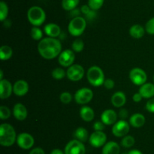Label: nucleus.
Here are the masks:
<instances>
[{
  "mask_svg": "<svg viewBox=\"0 0 154 154\" xmlns=\"http://www.w3.org/2000/svg\"><path fill=\"white\" fill-rule=\"evenodd\" d=\"M38 51L43 58L52 60L59 57L62 52V44L60 41L56 38H45L39 42Z\"/></svg>",
  "mask_w": 154,
  "mask_h": 154,
  "instance_id": "f257e3e1",
  "label": "nucleus"
},
{
  "mask_svg": "<svg viewBox=\"0 0 154 154\" xmlns=\"http://www.w3.org/2000/svg\"><path fill=\"white\" fill-rule=\"evenodd\" d=\"M17 134L14 128L8 123L0 125V144L3 146H11L17 141Z\"/></svg>",
  "mask_w": 154,
  "mask_h": 154,
  "instance_id": "f03ea898",
  "label": "nucleus"
},
{
  "mask_svg": "<svg viewBox=\"0 0 154 154\" xmlns=\"http://www.w3.org/2000/svg\"><path fill=\"white\" fill-rule=\"evenodd\" d=\"M27 18L32 25L39 27L45 23L46 14L42 8L39 6H32L27 11Z\"/></svg>",
  "mask_w": 154,
  "mask_h": 154,
  "instance_id": "7ed1b4c3",
  "label": "nucleus"
},
{
  "mask_svg": "<svg viewBox=\"0 0 154 154\" xmlns=\"http://www.w3.org/2000/svg\"><path fill=\"white\" fill-rule=\"evenodd\" d=\"M87 77L90 85L94 87L102 85L105 82V74L103 70L99 66H93L89 68Z\"/></svg>",
  "mask_w": 154,
  "mask_h": 154,
  "instance_id": "20e7f679",
  "label": "nucleus"
},
{
  "mask_svg": "<svg viewBox=\"0 0 154 154\" xmlns=\"http://www.w3.org/2000/svg\"><path fill=\"white\" fill-rule=\"evenodd\" d=\"M87 27L86 20L82 17H75L71 20L69 24V32L72 36H79L83 34Z\"/></svg>",
  "mask_w": 154,
  "mask_h": 154,
  "instance_id": "39448f33",
  "label": "nucleus"
},
{
  "mask_svg": "<svg viewBox=\"0 0 154 154\" xmlns=\"http://www.w3.org/2000/svg\"><path fill=\"white\" fill-rule=\"evenodd\" d=\"M64 152L65 154H85L86 148L83 142L75 139L66 144Z\"/></svg>",
  "mask_w": 154,
  "mask_h": 154,
  "instance_id": "423d86ee",
  "label": "nucleus"
},
{
  "mask_svg": "<svg viewBox=\"0 0 154 154\" xmlns=\"http://www.w3.org/2000/svg\"><path fill=\"white\" fill-rule=\"evenodd\" d=\"M93 98V92L89 88H82L76 91L75 95V100L77 104H86L91 101Z\"/></svg>",
  "mask_w": 154,
  "mask_h": 154,
  "instance_id": "0eeeda50",
  "label": "nucleus"
},
{
  "mask_svg": "<svg viewBox=\"0 0 154 154\" xmlns=\"http://www.w3.org/2000/svg\"><path fill=\"white\" fill-rule=\"evenodd\" d=\"M129 79L132 83L136 85L141 86L147 82V75L144 69L136 67L131 69L129 72Z\"/></svg>",
  "mask_w": 154,
  "mask_h": 154,
  "instance_id": "6e6552de",
  "label": "nucleus"
},
{
  "mask_svg": "<svg viewBox=\"0 0 154 154\" xmlns=\"http://www.w3.org/2000/svg\"><path fill=\"white\" fill-rule=\"evenodd\" d=\"M66 75L71 81L77 82L81 80L84 75V69L81 65L73 64L68 68Z\"/></svg>",
  "mask_w": 154,
  "mask_h": 154,
  "instance_id": "1a4fd4ad",
  "label": "nucleus"
},
{
  "mask_svg": "<svg viewBox=\"0 0 154 154\" xmlns=\"http://www.w3.org/2000/svg\"><path fill=\"white\" fill-rule=\"evenodd\" d=\"M129 131V124L126 120L120 119L114 124L112 127V133L115 137H122L127 135Z\"/></svg>",
  "mask_w": 154,
  "mask_h": 154,
  "instance_id": "9d476101",
  "label": "nucleus"
},
{
  "mask_svg": "<svg viewBox=\"0 0 154 154\" xmlns=\"http://www.w3.org/2000/svg\"><path fill=\"white\" fill-rule=\"evenodd\" d=\"M16 142L21 149H29L32 147L35 143V140L32 135L29 133L23 132L17 136Z\"/></svg>",
  "mask_w": 154,
  "mask_h": 154,
  "instance_id": "9b49d317",
  "label": "nucleus"
},
{
  "mask_svg": "<svg viewBox=\"0 0 154 154\" xmlns=\"http://www.w3.org/2000/svg\"><path fill=\"white\" fill-rule=\"evenodd\" d=\"M75 59V55L74 51L70 49H66L60 53L58 57V61L61 66L64 67H69L73 65Z\"/></svg>",
  "mask_w": 154,
  "mask_h": 154,
  "instance_id": "f8f14e48",
  "label": "nucleus"
},
{
  "mask_svg": "<svg viewBox=\"0 0 154 154\" xmlns=\"http://www.w3.org/2000/svg\"><path fill=\"white\" fill-rule=\"evenodd\" d=\"M89 141L93 147L99 148L106 143L107 136L103 131H95L90 135Z\"/></svg>",
  "mask_w": 154,
  "mask_h": 154,
  "instance_id": "ddd939ff",
  "label": "nucleus"
},
{
  "mask_svg": "<svg viewBox=\"0 0 154 154\" xmlns=\"http://www.w3.org/2000/svg\"><path fill=\"white\" fill-rule=\"evenodd\" d=\"M29 91V84L25 80H18L13 85V92L18 97H23Z\"/></svg>",
  "mask_w": 154,
  "mask_h": 154,
  "instance_id": "4468645a",
  "label": "nucleus"
},
{
  "mask_svg": "<svg viewBox=\"0 0 154 154\" xmlns=\"http://www.w3.org/2000/svg\"><path fill=\"white\" fill-rule=\"evenodd\" d=\"M117 114L114 110H106L101 115V120L105 125H114L117 122Z\"/></svg>",
  "mask_w": 154,
  "mask_h": 154,
  "instance_id": "2eb2a0df",
  "label": "nucleus"
},
{
  "mask_svg": "<svg viewBox=\"0 0 154 154\" xmlns=\"http://www.w3.org/2000/svg\"><path fill=\"white\" fill-rule=\"evenodd\" d=\"M0 98L1 99H6L8 98L11 95L12 91H13V87L12 85L8 80L7 79H2L0 80Z\"/></svg>",
  "mask_w": 154,
  "mask_h": 154,
  "instance_id": "dca6fc26",
  "label": "nucleus"
},
{
  "mask_svg": "<svg viewBox=\"0 0 154 154\" xmlns=\"http://www.w3.org/2000/svg\"><path fill=\"white\" fill-rule=\"evenodd\" d=\"M27 114H28V112L23 104H20V103L15 104L13 108V115L17 120H25L27 117Z\"/></svg>",
  "mask_w": 154,
  "mask_h": 154,
  "instance_id": "f3484780",
  "label": "nucleus"
},
{
  "mask_svg": "<svg viewBox=\"0 0 154 154\" xmlns=\"http://www.w3.org/2000/svg\"><path fill=\"white\" fill-rule=\"evenodd\" d=\"M44 30H45V33L48 35V37L57 38L61 33V29H60V26L54 24V23H49V24H46Z\"/></svg>",
  "mask_w": 154,
  "mask_h": 154,
  "instance_id": "a211bd4d",
  "label": "nucleus"
},
{
  "mask_svg": "<svg viewBox=\"0 0 154 154\" xmlns=\"http://www.w3.org/2000/svg\"><path fill=\"white\" fill-rule=\"evenodd\" d=\"M139 92L143 98H150L154 97V84L153 83H144L140 87Z\"/></svg>",
  "mask_w": 154,
  "mask_h": 154,
  "instance_id": "6ab92c4d",
  "label": "nucleus"
},
{
  "mask_svg": "<svg viewBox=\"0 0 154 154\" xmlns=\"http://www.w3.org/2000/svg\"><path fill=\"white\" fill-rule=\"evenodd\" d=\"M120 145L117 142L109 141L103 146L102 154H120Z\"/></svg>",
  "mask_w": 154,
  "mask_h": 154,
  "instance_id": "aec40b11",
  "label": "nucleus"
},
{
  "mask_svg": "<svg viewBox=\"0 0 154 154\" xmlns=\"http://www.w3.org/2000/svg\"><path fill=\"white\" fill-rule=\"evenodd\" d=\"M111 103L115 107H122L126 104V97L123 91H117L111 97Z\"/></svg>",
  "mask_w": 154,
  "mask_h": 154,
  "instance_id": "412c9836",
  "label": "nucleus"
},
{
  "mask_svg": "<svg viewBox=\"0 0 154 154\" xmlns=\"http://www.w3.org/2000/svg\"><path fill=\"white\" fill-rule=\"evenodd\" d=\"M146 119L141 113H135L129 119V124L134 128H141L145 124Z\"/></svg>",
  "mask_w": 154,
  "mask_h": 154,
  "instance_id": "4be33fe9",
  "label": "nucleus"
},
{
  "mask_svg": "<svg viewBox=\"0 0 154 154\" xmlns=\"http://www.w3.org/2000/svg\"><path fill=\"white\" fill-rule=\"evenodd\" d=\"M80 116L81 119L85 122H91L95 117V113L91 107L84 106L80 110Z\"/></svg>",
  "mask_w": 154,
  "mask_h": 154,
  "instance_id": "5701e85b",
  "label": "nucleus"
},
{
  "mask_svg": "<svg viewBox=\"0 0 154 154\" xmlns=\"http://www.w3.org/2000/svg\"><path fill=\"white\" fill-rule=\"evenodd\" d=\"M145 30L144 27L140 24H135L132 26L129 29V34L132 37L135 39H140L144 36Z\"/></svg>",
  "mask_w": 154,
  "mask_h": 154,
  "instance_id": "b1692460",
  "label": "nucleus"
},
{
  "mask_svg": "<svg viewBox=\"0 0 154 154\" xmlns=\"http://www.w3.org/2000/svg\"><path fill=\"white\" fill-rule=\"evenodd\" d=\"M74 136H75L76 140H80L81 142H86L89 137V133L86 128H83V127H79L75 130V133H74Z\"/></svg>",
  "mask_w": 154,
  "mask_h": 154,
  "instance_id": "393cba45",
  "label": "nucleus"
},
{
  "mask_svg": "<svg viewBox=\"0 0 154 154\" xmlns=\"http://www.w3.org/2000/svg\"><path fill=\"white\" fill-rule=\"evenodd\" d=\"M13 55V50L8 45H2L0 48V58L2 60H8Z\"/></svg>",
  "mask_w": 154,
  "mask_h": 154,
  "instance_id": "a878e982",
  "label": "nucleus"
},
{
  "mask_svg": "<svg viewBox=\"0 0 154 154\" xmlns=\"http://www.w3.org/2000/svg\"><path fill=\"white\" fill-rule=\"evenodd\" d=\"M79 2L80 0H63L62 1V6H63L64 10L72 11L78 5Z\"/></svg>",
  "mask_w": 154,
  "mask_h": 154,
  "instance_id": "bb28decb",
  "label": "nucleus"
},
{
  "mask_svg": "<svg viewBox=\"0 0 154 154\" xmlns=\"http://www.w3.org/2000/svg\"><path fill=\"white\" fill-rule=\"evenodd\" d=\"M8 14V7L5 2H0V21H5Z\"/></svg>",
  "mask_w": 154,
  "mask_h": 154,
  "instance_id": "cd10ccee",
  "label": "nucleus"
},
{
  "mask_svg": "<svg viewBox=\"0 0 154 154\" xmlns=\"http://www.w3.org/2000/svg\"><path fill=\"white\" fill-rule=\"evenodd\" d=\"M135 140L132 136L126 135L121 140V145L125 148H130L135 144Z\"/></svg>",
  "mask_w": 154,
  "mask_h": 154,
  "instance_id": "c85d7f7f",
  "label": "nucleus"
},
{
  "mask_svg": "<svg viewBox=\"0 0 154 154\" xmlns=\"http://www.w3.org/2000/svg\"><path fill=\"white\" fill-rule=\"evenodd\" d=\"M30 34L34 40L39 41L42 40V36H43V32L38 27H34L31 29Z\"/></svg>",
  "mask_w": 154,
  "mask_h": 154,
  "instance_id": "c756f323",
  "label": "nucleus"
},
{
  "mask_svg": "<svg viewBox=\"0 0 154 154\" xmlns=\"http://www.w3.org/2000/svg\"><path fill=\"white\" fill-rule=\"evenodd\" d=\"M51 75H52L53 78L55 79L60 80V79H63L66 76V72L64 70V69H62V68L57 67L52 71Z\"/></svg>",
  "mask_w": 154,
  "mask_h": 154,
  "instance_id": "7c9ffc66",
  "label": "nucleus"
},
{
  "mask_svg": "<svg viewBox=\"0 0 154 154\" xmlns=\"http://www.w3.org/2000/svg\"><path fill=\"white\" fill-rule=\"evenodd\" d=\"M72 50L75 52H81L84 48V42L81 39H77L72 45Z\"/></svg>",
  "mask_w": 154,
  "mask_h": 154,
  "instance_id": "2f4dec72",
  "label": "nucleus"
},
{
  "mask_svg": "<svg viewBox=\"0 0 154 154\" xmlns=\"http://www.w3.org/2000/svg\"><path fill=\"white\" fill-rule=\"evenodd\" d=\"M105 0H88V5L91 10L97 11L102 7Z\"/></svg>",
  "mask_w": 154,
  "mask_h": 154,
  "instance_id": "473e14b6",
  "label": "nucleus"
},
{
  "mask_svg": "<svg viewBox=\"0 0 154 154\" xmlns=\"http://www.w3.org/2000/svg\"><path fill=\"white\" fill-rule=\"evenodd\" d=\"M11 110L6 106H1L0 107V119L2 120L8 119L11 116Z\"/></svg>",
  "mask_w": 154,
  "mask_h": 154,
  "instance_id": "72a5a7b5",
  "label": "nucleus"
},
{
  "mask_svg": "<svg viewBox=\"0 0 154 154\" xmlns=\"http://www.w3.org/2000/svg\"><path fill=\"white\" fill-rule=\"evenodd\" d=\"M60 101H61L63 104H68L72 101V95H71V93H69V92L68 91L63 92V93L60 95Z\"/></svg>",
  "mask_w": 154,
  "mask_h": 154,
  "instance_id": "f704fd0d",
  "label": "nucleus"
},
{
  "mask_svg": "<svg viewBox=\"0 0 154 154\" xmlns=\"http://www.w3.org/2000/svg\"><path fill=\"white\" fill-rule=\"evenodd\" d=\"M145 30L147 33L150 35H154V17L150 18L145 25Z\"/></svg>",
  "mask_w": 154,
  "mask_h": 154,
  "instance_id": "c9c22d12",
  "label": "nucleus"
},
{
  "mask_svg": "<svg viewBox=\"0 0 154 154\" xmlns=\"http://www.w3.org/2000/svg\"><path fill=\"white\" fill-rule=\"evenodd\" d=\"M146 109L150 113H154V97L149 99V101H147L146 104Z\"/></svg>",
  "mask_w": 154,
  "mask_h": 154,
  "instance_id": "e433bc0d",
  "label": "nucleus"
},
{
  "mask_svg": "<svg viewBox=\"0 0 154 154\" xmlns=\"http://www.w3.org/2000/svg\"><path fill=\"white\" fill-rule=\"evenodd\" d=\"M105 128V125L102 122H100V121H97L94 123L93 125V128H94L95 131H102Z\"/></svg>",
  "mask_w": 154,
  "mask_h": 154,
  "instance_id": "4c0bfd02",
  "label": "nucleus"
},
{
  "mask_svg": "<svg viewBox=\"0 0 154 154\" xmlns=\"http://www.w3.org/2000/svg\"><path fill=\"white\" fill-rule=\"evenodd\" d=\"M104 86L106 89H108V90H111L114 87V85H115V82L113 79H105V82H104Z\"/></svg>",
  "mask_w": 154,
  "mask_h": 154,
  "instance_id": "58836bf2",
  "label": "nucleus"
},
{
  "mask_svg": "<svg viewBox=\"0 0 154 154\" xmlns=\"http://www.w3.org/2000/svg\"><path fill=\"white\" fill-rule=\"evenodd\" d=\"M128 116H129V112H128L127 110H126V109L124 108L120 109L118 114V116L120 119H123V120H125V119L128 117Z\"/></svg>",
  "mask_w": 154,
  "mask_h": 154,
  "instance_id": "ea45409f",
  "label": "nucleus"
},
{
  "mask_svg": "<svg viewBox=\"0 0 154 154\" xmlns=\"http://www.w3.org/2000/svg\"><path fill=\"white\" fill-rule=\"evenodd\" d=\"M29 154H45V151L41 147H35L32 149Z\"/></svg>",
  "mask_w": 154,
  "mask_h": 154,
  "instance_id": "a19ab883",
  "label": "nucleus"
},
{
  "mask_svg": "<svg viewBox=\"0 0 154 154\" xmlns=\"http://www.w3.org/2000/svg\"><path fill=\"white\" fill-rule=\"evenodd\" d=\"M81 13L87 15L90 11H91V8H90V6L87 5H83L81 8Z\"/></svg>",
  "mask_w": 154,
  "mask_h": 154,
  "instance_id": "79ce46f5",
  "label": "nucleus"
},
{
  "mask_svg": "<svg viewBox=\"0 0 154 154\" xmlns=\"http://www.w3.org/2000/svg\"><path fill=\"white\" fill-rule=\"evenodd\" d=\"M132 99H133V101H135V103H138V102H141V100L143 99V97L141 96V95L139 93V92H137V93H135V95H133Z\"/></svg>",
  "mask_w": 154,
  "mask_h": 154,
  "instance_id": "37998d69",
  "label": "nucleus"
},
{
  "mask_svg": "<svg viewBox=\"0 0 154 154\" xmlns=\"http://www.w3.org/2000/svg\"><path fill=\"white\" fill-rule=\"evenodd\" d=\"M51 154H65V152H63L60 149H54L51 151Z\"/></svg>",
  "mask_w": 154,
  "mask_h": 154,
  "instance_id": "c03bdc74",
  "label": "nucleus"
},
{
  "mask_svg": "<svg viewBox=\"0 0 154 154\" xmlns=\"http://www.w3.org/2000/svg\"><path fill=\"white\" fill-rule=\"evenodd\" d=\"M128 154H143V153L141 151L138 150V149H134L129 151V152H128Z\"/></svg>",
  "mask_w": 154,
  "mask_h": 154,
  "instance_id": "a18cd8bd",
  "label": "nucleus"
},
{
  "mask_svg": "<svg viewBox=\"0 0 154 154\" xmlns=\"http://www.w3.org/2000/svg\"><path fill=\"white\" fill-rule=\"evenodd\" d=\"M0 73H1V75H0V80H2V79H3V71L2 70H0Z\"/></svg>",
  "mask_w": 154,
  "mask_h": 154,
  "instance_id": "49530a36",
  "label": "nucleus"
},
{
  "mask_svg": "<svg viewBox=\"0 0 154 154\" xmlns=\"http://www.w3.org/2000/svg\"><path fill=\"white\" fill-rule=\"evenodd\" d=\"M153 82H154V75H153Z\"/></svg>",
  "mask_w": 154,
  "mask_h": 154,
  "instance_id": "de8ad7c7",
  "label": "nucleus"
},
{
  "mask_svg": "<svg viewBox=\"0 0 154 154\" xmlns=\"http://www.w3.org/2000/svg\"><path fill=\"white\" fill-rule=\"evenodd\" d=\"M122 154H126V153H122Z\"/></svg>",
  "mask_w": 154,
  "mask_h": 154,
  "instance_id": "09e8293b",
  "label": "nucleus"
}]
</instances>
